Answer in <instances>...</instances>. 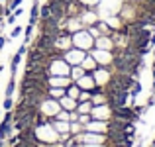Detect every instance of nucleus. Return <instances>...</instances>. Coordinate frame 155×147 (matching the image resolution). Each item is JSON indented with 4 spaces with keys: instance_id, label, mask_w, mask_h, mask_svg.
<instances>
[{
    "instance_id": "nucleus-24",
    "label": "nucleus",
    "mask_w": 155,
    "mask_h": 147,
    "mask_svg": "<svg viewBox=\"0 0 155 147\" xmlns=\"http://www.w3.org/2000/svg\"><path fill=\"white\" fill-rule=\"evenodd\" d=\"M4 26V20H2V16H0V28H2Z\"/></svg>"
},
{
    "instance_id": "nucleus-19",
    "label": "nucleus",
    "mask_w": 155,
    "mask_h": 147,
    "mask_svg": "<svg viewBox=\"0 0 155 147\" xmlns=\"http://www.w3.org/2000/svg\"><path fill=\"white\" fill-rule=\"evenodd\" d=\"M77 2H79L83 8H92V6H96L100 0H77Z\"/></svg>"
},
{
    "instance_id": "nucleus-8",
    "label": "nucleus",
    "mask_w": 155,
    "mask_h": 147,
    "mask_svg": "<svg viewBox=\"0 0 155 147\" xmlns=\"http://www.w3.org/2000/svg\"><path fill=\"white\" fill-rule=\"evenodd\" d=\"M81 67H83L87 73H92L96 67H98V63L94 61V57H92L91 53H87V55H84V59H83V63H81Z\"/></svg>"
},
{
    "instance_id": "nucleus-18",
    "label": "nucleus",
    "mask_w": 155,
    "mask_h": 147,
    "mask_svg": "<svg viewBox=\"0 0 155 147\" xmlns=\"http://www.w3.org/2000/svg\"><path fill=\"white\" fill-rule=\"evenodd\" d=\"M14 100H12V96H6V100H4V104H2V108L6 110V112H10V110H14Z\"/></svg>"
},
{
    "instance_id": "nucleus-2",
    "label": "nucleus",
    "mask_w": 155,
    "mask_h": 147,
    "mask_svg": "<svg viewBox=\"0 0 155 147\" xmlns=\"http://www.w3.org/2000/svg\"><path fill=\"white\" fill-rule=\"evenodd\" d=\"M38 110L43 114V116H47V118H55L57 116V112L61 110V104H59V100H55V98H51V96H47L45 100L41 102V104L38 106Z\"/></svg>"
},
{
    "instance_id": "nucleus-11",
    "label": "nucleus",
    "mask_w": 155,
    "mask_h": 147,
    "mask_svg": "<svg viewBox=\"0 0 155 147\" xmlns=\"http://www.w3.org/2000/svg\"><path fill=\"white\" fill-rule=\"evenodd\" d=\"M47 94L51 98H55V100H59V98H63L67 92H65V88H61V87H47Z\"/></svg>"
},
{
    "instance_id": "nucleus-15",
    "label": "nucleus",
    "mask_w": 155,
    "mask_h": 147,
    "mask_svg": "<svg viewBox=\"0 0 155 147\" xmlns=\"http://www.w3.org/2000/svg\"><path fill=\"white\" fill-rule=\"evenodd\" d=\"M51 16V10H49V4H43V6H39V20H45Z\"/></svg>"
},
{
    "instance_id": "nucleus-12",
    "label": "nucleus",
    "mask_w": 155,
    "mask_h": 147,
    "mask_svg": "<svg viewBox=\"0 0 155 147\" xmlns=\"http://www.w3.org/2000/svg\"><path fill=\"white\" fill-rule=\"evenodd\" d=\"M92 100H84V102H79L77 104V112L79 114H91L92 112Z\"/></svg>"
},
{
    "instance_id": "nucleus-1",
    "label": "nucleus",
    "mask_w": 155,
    "mask_h": 147,
    "mask_svg": "<svg viewBox=\"0 0 155 147\" xmlns=\"http://www.w3.org/2000/svg\"><path fill=\"white\" fill-rule=\"evenodd\" d=\"M71 41H73V47L77 49H83V51H91V49H94V38L91 35V31L87 30V28H81L79 31H75V34H71Z\"/></svg>"
},
{
    "instance_id": "nucleus-7",
    "label": "nucleus",
    "mask_w": 155,
    "mask_h": 147,
    "mask_svg": "<svg viewBox=\"0 0 155 147\" xmlns=\"http://www.w3.org/2000/svg\"><path fill=\"white\" fill-rule=\"evenodd\" d=\"M59 104H61V108L67 110V112H75V110H77V104H79V102H77L75 98H71V96L65 94L63 98H59Z\"/></svg>"
},
{
    "instance_id": "nucleus-23",
    "label": "nucleus",
    "mask_w": 155,
    "mask_h": 147,
    "mask_svg": "<svg viewBox=\"0 0 155 147\" xmlns=\"http://www.w3.org/2000/svg\"><path fill=\"white\" fill-rule=\"evenodd\" d=\"M4 12H6V6H4V2H0V16H2Z\"/></svg>"
},
{
    "instance_id": "nucleus-9",
    "label": "nucleus",
    "mask_w": 155,
    "mask_h": 147,
    "mask_svg": "<svg viewBox=\"0 0 155 147\" xmlns=\"http://www.w3.org/2000/svg\"><path fill=\"white\" fill-rule=\"evenodd\" d=\"M65 92H67V96H71V98H75V100H79V96H81V87L75 83V80H71V84H69L67 88H65Z\"/></svg>"
},
{
    "instance_id": "nucleus-21",
    "label": "nucleus",
    "mask_w": 155,
    "mask_h": 147,
    "mask_svg": "<svg viewBox=\"0 0 155 147\" xmlns=\"http://www.w3.org/2000/svg\"><path fill=\"white\" fill-rule=\"evenodd\" d=\"M16 18H18V16H16L14 12H10V14L6 16V22H8V24H14V22H16Z\"/></svg>"
},
{
    "instance_id": "nucleus-20",
    "label": "nucleus",
    "mask_w": 155,
    "mask_h": 147,
    "mask_svg": "<svg viewBox=\"0 0 155 147\" xmlns=\"http://www.w3.org/2000/svg\"><path fill=\"white\" fill-rule=\"evenodd\" d=\"M22 31H24V30H22V26H14V28H12V31H10V38H12V39L18 38V35L22 34Z\"/></svg>"
},
{
    "instance_id": "nucleus-4",
    "label": "nucleus",
    "mask_w": 155,
    "mask_h": 147,
    "mask_svg": "<svg viewBox=\"0 0 155 147\" xmlns=\"http://www.w3.org/2000/svg\"><path fill=\"white\" fill-rule=\"evenodd\" d=\"M84 55H87V51H83V49H77V47H71V49H67V51L63 53V59L67 61L71 67H75V65H81V63H83Z\"/></svg>"
},
{
    "instance_id": "nucleus-5",
    "label": "nucleus",
    "mask_w": 155,
    "mask_h": 147,
    "mask_svg": "<svg viewBox=\"0 0 155 147\" xmlns=\"http://www.w3.org/2000/svg\"><path fill=\"white\" fill-rule=\"evenodd\" d=\"M12 124H14V114L6 112V116H4V120L0 122V139H6V137H10V132H12Z\"/></svg>"
},
{
    "instance_id": "nucleus-17",
    "label": "nucleus",
    "mask_w": 155,
    "mask_h": 147,
    "mask_svg": "<svg viewBox=\"0 0 155 147\" xmlns=\"http://www.w3.org/2000/svg\"><path fill=\"white\" fill-rule=\"evenodd\" d=\"M140 92H141V84L137 83V80H134V84L130 87V94H132V96H137Z\"/></svg>"
},
{
    "instance_id": "nucleus-16",
    "label": "nucleus",
    "mask_w": 155,
    "mask_h": 147,
    "mask_svg": "<svg viewBox=\"0 0 155 147\" xmlns=\"http://www.w3.org/2000/svg\"><path fill=\"white\" fill-rule=\"evenodd\" d=\"M16 90V77H12L10 80H8V87H6V96H12Z\"/></svg>"
},
{
    "instance_id": "nucleus-14",
    "label": "nucleus",
    "mask_w": 155,
    "mask_h": 147,
    "mask_svg": "<svg viewBox=\"0 0 155 147\" xmlns=\"http://www.w3.org/2000/svg\"><path fill=\"white\" fill-rule=\"evenodd\" d=\"M20 61H22V55H20V53H14V55H12V63H10V73H12V77H16V71H18Z\"/></svg>"
},
{
    "instance_id": "nucleus-22",
    "label": "nucleus",
    "mask_w": 155,
    "mask_h": 147,
    "mask_svg": "<svg viewBox=\"0 0 155 147\" xmlns=\"http://www.w3.org/2000/svg\"><path fill=\"white\" fill-rule=\"evenodd\" d=\"M4 45H6V38H4V35H0V49H2Z\"/></svg>"
},
{
    "instance_id": "nucleus-25",
    "label": "nucleus",
    "mask_w": 155,
    "mask_h": 147,
    "mask_svg": "<svg viewBox=\"0 0 155 147\" xmlns=\"http://www.w3.org/2000/svg\"><path fill=\"white\" fill-rule=\"evenodd\" d=\"M0 147H4V141L2 139H0Z\"/></svg>"
},
{
    "instance_id": "nucleus-13",
    "label": "nucleus",
    "mask_w": 155,
    "mask_h": 147,
    "mask_svg": "<svg viewBox=\"0 0 155 147\" xmlns=\"http://www.w3.org/2000/svg\"><path fill=\"white\" fill-rule=\"evenodd\" d=\"M84 73H87V71H84L81 65H75V67H71V73H69V77H71V80H75V83H77L81 77H84Z\"/></svg>"
},
{
    "instance_id": "nucleus-10",
    "label": "nucleus",
    "mask_w": 155,
    "mask_h": 147,
    "mask_svg": "<svg viewBox=\"0 0 155 147\" xmlns=\"http://www.w3.org/2000/svg\"><path fill=\"white\" fill-rule=\"evenodd\" d=\"M38 22H39V2L35 0V2L31 4V10H30V22H28V24L35 26Z\"/></svg>"
},
{
    "instance_id": "nucleus-6",
    "label": "nucleus",
    "mask_w": 155,
    "mask_h": 147,
    "mask_svg": "<svg viewBox=\"0 0 155 147\" xmlns=\"http://www.w3.org/2000/svg\"><path fill=\"white\" fill-rule=\"evenodd\" d=\"M94 47L96 49H106V51H114V39L112 35H98V38L94 39Z\"/></svg>"
},
{
    "instance_id": "nucleus-27",
    "label": "nucleus",
    "mask_w": 155,
    "mask_h": 147,
    "mask_svg": "<svg viewBox=\"0 0 155 147\" xmlns=\"http://www.w3.org/2000/svg\"><path fill=\"white\" fill-rule=\"evenodd\" d=\"M151 147H155V143H153V145H151Z\"/></svg>"
},
{
    "instance_id": "nucleus-26",
    "label": "nucleus",
    "mask_w": 155,
    "mask_h": 147,
    "mask_svg": "<svg viewBox=\"0 0 155 147\" xmlns=\"http://www.w3.org/2000/svg\"><path fill=\"white\" fill-rule=\"evenodd\" d=\"M0 2H6V0H0Z\"/></svg>"
},
{
    "instance_id": "nucleus-3",
    "label": "nucleus",
    "mask_w": 155,
    "mask_h": 147,
    "mask_svg": "<svg viewBox=\"0 0 155 147\" xmlns=\"http://www.w3.org/2000/svg\"><path fill=\"white\" fill-rule=\"evenodd\" d=\"M92 57H94V61L98 63V67H110L112 65V59H114V51H106V49H91Z\"/></svg>"
}]
</instances>
